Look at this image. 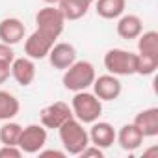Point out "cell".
<instances>
[{"mask_svg": "<svg viewBox=\"0 0 158 158\" xmlns=\"http://www.w3.org/2000/svg\"><path fill=\"white\" fill-rule=\"evenodd\" d=\"M60 139L63 145V151L67 154H74L78 156L88 145H89V134L84 128V123H80L76 117L67 119L60 128Z\"/></svg>", "mask_w": 158, "mask_h": 158, "instance_id": "obj_1", "label": "cell"}, {"mask_svg": "<svg viewBox=\"0 0 158 158\" xmlns=\"http://www.w3.org/2000/svg\"><path fill=\"white\" fill-rule=\"evenodd\" d=\"M95 67L93 63L89 61H74L73 65H69L63 73V78H61V82H63V88L76 93V91H84L88 88H91L93 80H95Z\"/></svg>", "mask_w": 158, "mask_h": 158, "instance_id": "obj_2", "label": "cell"}, {"mask_svg": "<svg viewBox=\"0 0 158 158\" xmlns=\"http://www.w3.org/2000/svg\"><path fill=\"white\" fill-rule=\"evenodd\" d=\"M71 110L73 115L80 123H95L101 114H102V101L89 91H76L73 101H71Z\"/></svg>", "mask_w": 158, "mask_h": 158, "instance_id": "obj_3", "label": "cell"}, {"mask_svg": "<svg viewBox=\"0 0 158 158\" xmlns=\"http://www.w3.org/2000/svg\"><path fill=\"white\" fill-rule=\"evenodd\" d=\"M65 28V17L58 6H45L35 15V30L48 35L50 39H58Z\"/></svg>", "mask_w": 158, "mask_h": 158, "instance_id": "obj_4", "label": "cell"}, {"mask_svg": "<svg viewBox=\"0 0 158 158\" xmlns=\"http://www.w3.org/2000/svg\"><path fill=\"white\" fill-rule=\"evenodd\" d=\"M136 58L138 54H132L128 50L110 48L104 54V67L110 74L130 76V74H136Z\"/></svg>", "mask_w": 158, "mask_h": 158, "instance_id": "obj_5", "label": "cell"}, {"mask_svg": "<svg viewBox=\"0 0 158 158\" xmlns=\"http://www.w3.org/2000/svg\"><path fill=\"white\" fill-rule=\"evenodd\" d=\"M17 145L24 154H35L47 145V128L43 125H28L21 130Z\"/></svg>", "mask_w": 158, "mask_h": 158, "instance_id": "obj_6", "label": "cell"}, {"mask_svg": "<svg viewBox=\"0 0 158 158\" xmlns=\"http://www.w3.org/2000/svg\"><path fill=\"white\" fill-rule=\"evenodd\" d=\"M71 117H74L73 115V110H71V106L67 104V102H63V101H56V102H52V104H48V106H45L41 112H39V121H41V125L45 127V128H60L67 119H71Z\"/></svg>", "mask_w": 158, "mask_h": 158, "instance_id": "obj_7", "label": "cell"}, {"mask_svg": "<svg viewBox=\"0 0 158 158\" xmlns=\"http://www.w3.org/2000/svg\"><path fill=\"white\" fill-rule=\"evenodd\" d=\"M91 86H93V93L101 101H115V99H119V95L123 91V84L119 80V76L110 74V73L95 76Z\"/></svg>", "mask_w": 158, "mask_h": 158, "instance_id": "obj_8", "label": "cell"}, {"mask_svg": "<svg viewBox=\"0 0 158 158\" xmlns=\"http://www.w3.org/2000/svg\"><path fill=\"white\" fill-rule=\"evenodd\" d=\"M54 43H56L54 39H50L48 35H45L39 30H35L24 41V54L28 58H32V60H43V58L48 56V52H50Z\"/></svg>", "mask_w": 158, "mask_h": 158, "instance_id": "obj_9", "label": "cell"}, {"mask_svg": "<svg viewBox=\"0 0 158 158\" xmlns=\"http://www.w3.org/2000/svg\"><path fill=\"white\" fill-rule=\"evenodd\" d=\"M26 35V26L23 24L21 19L17 17H6L0 21V41L6 45H17L24 39Z\"/></svg>", "mask_w": 158, "mask_h": 158, "instance_id": "obj_10", "label": "cell"}, {"mask_svg": "<svg viewBox=\"0 0 158 158\" xmlns=\"http://www.w3.org/2000/svg\"><path fill=\"white\" fill-rule=\"evenodd\" d=\"M47 58L54 69L65 71L69 65H73L76 61V48L71 43H54Z\"/></svg>", "mask_w": 158, "mask_h": 158, "instance_id": "obj_11", "label": "cell"}, {"mask_svg": "<svg viewBox=\"0 0 158 158\" xmlns=\"http://www.w3.org/2000/svg\"><path fill=\"white\" fill-rule=\"evenodd\" d=\"M11 76L15 78V82L23 88L30 86L35 80V63L32 58H15L11 61Z\"/></svg>", "mask_w": 158, "mask_h": 158, "instance_id": "obj_12", "label": "cell"}, {"mask_svg": "<svg viewBox=\"0 0 158 158\" xmlns=\"http://www.w3.org/2000/svg\"><path fill=\"white\" fill-rule=\"evenodd\" d=\"M88 134H89V143H93L101 149H108L115 143V130L106 121L97 119L95 123H91V130Z\"/></svg>", "mask_w": 158, "mask_h": 158, "instance_id": "obj_13", "label": "cell"}, {"mask_svg": "<svg viewBox=\"0 0 158 158\" xmlns=\"http://www.w3.org/2000/svg\"><path fill=\"white\" fill-rule=\"evenodd\" d=\"M115 139H117V143L121 145L123 151L132 152V151H136V149L141 147L145 136L141 134V130H139L134 123H130V125H123L121 130L115 132Z\"/></svg>", "mask_w": 158, "mask_h": 158, "instance_id": "obj_14", "label": "cell"}, {"mask_svg": "<svg viewBox=\"0 0 158 158\" xmlns=\"http://www.w3.org/2000/svg\"><path fill=\"white\" fill-rule=\"evenodd\" d=\"M134 125L141 130L145 138L158 136V108H145L134 117Z\"/></svg>", "mask_w": 158, "mask_h": 158, "instance_id": "obj_15", "label": "cell"}, {"mask_svg": "<svg viewBox=\"0 0 158 158\" xmlns=\"http://www.w3.org/2000/svg\"><path fill=\"white\" fill-rule=\"evenodd\" d=\"M141 32H143V21L138 15H132V13L125 15L123 13L119 17V21H117V35L121 39H127V41L138 39Z\"/></svg>", "mask_w": 158, "mask_h": 158, "instance_id": "obj_16", "label": "cell"}, {"mask_svg": "<svg viewBox=\"0 0 158 158\" xmlns=\"http://www.w3.org/2000/svg\"><path fill=\"white\" fill-rule=\"evenodd\" d=\"M125 8H127V0H97L95 2L97 15L106 21L119 19L125 13Z\"/></svg>", "mask_w": 158, "mask_h": 158, "instance_id": "obj_17", "label": "cell"}, {"mask_svg": "<svg viewBox=\"0 0 158 158\" xmlns=\"http://www.w3.org/2000/svg\"><path fill=\"white\" fill-rule=\"evenodd\" d=\"M89 6L91 4H88L86 0H61V2L58 4V8L63 13L65 21H78V19H82L88 13Z\"/></svg>", "mask_w": 158, "mask_h": 158, "instance_id": "obj_18", "label": "cell"}, {"mask_svg": "<svg viewBox=\"0 0 158 158\" xmlns=\"http://www.w3.org/2000/svg\"><path fill=\"white\" fill-rule=\"evenodd\" d=\"M21 112V102L19 99L10 93L0 89V121H10Z\"/></svg>", "mask_w": 158, "mask_h": 158, "instance_id": "obj_19", "label": "cell"}, {"mask_svg": "<svg viewBox=\"0 0 158 158\" xmlns=\"http://www.w3.org/2000/svg\"><path fill=\"white\" fill-rule=\"evenodd\" d=\"M138 50H139V54L158 56V32H154V30L141 32L138 37Z\"/></svg>", "mask_w": 158, "mask_h": 158, "instance_id": "obj_20", "label": "cell"}, {"mask_svg": "<svg viewBox=\"0 0 158 158\" xmlns=\"http://www.w3.org/2000/svg\"><path fill=\"white\" fill-rule=\"evenodd\" d=\"M21 130H23V127L19 123H13L11 119L4 121V125L0 127V143L2 145H17Z\"/></svg>", "mask_w": 158, "mask_h": 158, "instance_id": "obj_21", "label": "cell"}, {"mask_svg": "<svg viewBox=\"0 0 158 158\" xmlns=\"http://www.w3.org/2000/svg\"><path fill=\"white\" fill-rule=\"evenodd\" d=\"M156 69H158V56L138 54V58H136V74L149 76V74H154Z\"/></svg>", "mask_w": 158, "mask_h": 158, "instance_id": "obj_22", "label": "cell"}, {"mask_svg": "<svg viewBox=\"0 0 158 158\" xmlns=\"http://www.w3.org/2000/svg\"><path fill=\"white\" fill-rule=\"evenodd\" d=\"M24 152L19 145H2L0 147V158H21Z\"/></svg>", "mask_w": 158, "mask_h": 158, "instance_id": "obj_23", "label": "cell"}, {"mask_svg": "<svg viewBox=\"0 0 158 158\" xmlns=\"http://www.w3.org/2000/svg\"><path fill=\"white\" fill-rule=\"evenodd\" d=\"M13 60H15V52H13L11 45H6V43L0 41V61H8V63H11Z\"/></svg>", "mask_w": 158, "mask_h": 158, "instance_id": "obj_24", "label": "cell"}, {"mask_svg": "<svg viewBox=\"0 0 158 158\" xmlns=\"http://www.w3.org/2000/svg\"><path fill=\"white\" fill-rule=\"evenodd\" d=\"M78 156H82V158H88V156H95V158H102L104 156V149H101V147H97V145H93V143H89L80 154Z\"/></svg>", "mask_w": 158, "mask_h": 158, "instance_id": "obj_25", "label": "cell"}, {"mask_svg": "<svg viewBox=\"0 0 158 158\" xmlns=\"http://www.w3.org/2000/svg\"><path fill=\"white\" fill-rule=\"evenodd\" d=\"M11 74V63L8 61H0V84H4Z\"/></svg>", "mask_w": 158, "mask_h": 158, "instance_id": "obj_26", "label": "cell"}, {"mask_svg": "<svg viewBox=\"0 0 158 158\" xmlns=\"http://www.w3.org/2000/svg\"><path fill=\"white\" fill-rule=\"evenodd\" d=\"M37 154H39L41 158H48V156H54V158H65L67 152H65V151H56V149H47V151L41 149Z\"/></svg>", "mask_w": 158, "mask_h": 158, "instance_id": "obj_27", "label": "cell"}, {"mask_svg": "<svg viewBox=\"0 0 158 158\" xmlns=\"http://www.w3.org/2000/svg\"><path fill=\"white\" fill-rule=\"evenodd\" d=\"M43 2H45V4H48V6H58L61 0H43Z\"/></svg>", "mask_w": 158, "mask_h": 158, "instance_id": "obj_28", "label": "cell"}, {"mask_svg": "<svg viewBox=\"0 0 158 158\" xmlns=\"http://www.w3.org/2000/svg\"><path fill=\"white\" fill-rule=\"evenodd\" d=\"M86 2H88V4H93V2H95V0H86Z\"/></svg>", "mask_w": 158, "mask_h": 158, "instance_id": "obj_29", "label": "cell"}]
</instances>
